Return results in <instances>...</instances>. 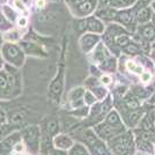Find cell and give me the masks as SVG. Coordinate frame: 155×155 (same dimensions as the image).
<instances>
[{
	"label": "cell",
	"instance_id": "30",
	"mask_svg": "<svg viewBox=\"0 0 155 155\" xmlns=\"http://www.w3.org/2000/svg\"><path fill=\"white\" fill-rule=\"evenodd\" d=\"M51 155H66L64 152H61V150H53L51 153Z\"/></svg>",
	"mask_w": 155,
	"mask_h": 155
},
{
	"label": "cell",
	"instance_id": "28",
	"mask_svg": "<svg viewBox=\"0 0 155 155\" xmlns=\"http://www.w3.org/2000/svg\"><path fill=\"white\" fill-rule=\"evenodd\" d=\"M19 25L21 27H25L27 25V20L25 19V18H22V19H20L19 20Z\"/></svg>",
	"mask_w": 155,
	"mask_h": 155
},
{
	"label": "cell",
	"instance_id": "16",
	"mask_svg": "<svg viewBox=\"0 0 155 155\" xmlns=\"http://www.w3.org/2000/svg\"><path fill=\"white\" fill-rule=\"evenodd\" d=\"M70 155H91L88 153V150L84 148V146H81V145H77V146H74L71 150V154Z\"/></svg>",
	"mask_w": 155,
	"mask_h": 155
},
{
	"label": "cell",
	"instance_id": "7",
	"mask_svg": "<svg viewBox=\"0 0 155 155\" xmlns=\"http://www.w3.org/2000/svg\"><path fill=\"white\" fill-rule=\"evenodd\" d=\"M54 143H56V146L60 149H68L73 146V141H72L71 138H68L67 136H64V134L57 137Z\"/></svg>",
	"mask_w": 155,
	"mask_h": 155
},
{
	"label": "cell",
	"instance_id": "2",
	"mask_svg": "<svg viewBox=\"0 0 155 155\" xmlns=\"http://www.w3.org/2000/svg\"><path fill=\"white\" fill-rule=\"evenodd\" d=\"M77 16H86L94 12L97 0H66Z\"/></svg>",
	"mask_w": 155,
	"mask_h": 155
},
{
	"label": "cell",
	"instance_id": "25",
	"mask_svg": "<svg viewBox=\"0 0 155 155\" xmlns=\"http://www.w3.org/2000/svg\"><path fill=\"white\" fill-rule=\"evenodd\" d=\"M101 81H102L103 84H109L111 82V78L109 75H103V77L101 78Z\"/></svg>",
	"mask_w": 155,
	"mask_h": 155
},
{
	"label": "cell",
	"instance_id": "8",
	"mask_svg": "<svg viewBox=\"0 0 155 155\" xmlns=\"http://www.w3.org/2000/svg\"><path fill=\"white\" fill-rule=\"evenodd\" d=\"M88 29L93 32H96V34H102L104 31V26L103 23L100 21V20L97 19H94V18H91V19H88Z\"/></svg>",
	"mask_w": 155,
	"mask_h": 155
},
{
	"label": "cell",
	"instance_id": "5",
	"mask_svg": "<svg viewBox=\"0 0 155 155\" xmlns=\"http://www.w3.org/2000/svg\"><path fill=\"white\" fill-rule=\"evenodd\" d=\"M105 123L110 125V126H112V127H115V129L124 130V125L122 123V119H120V117L118 115V112L115 111V110H111L108 114V116L105 118Z\"/></svg>",
	"mask_w": 155,
	"mask_h": 155
},
{
	"label": "cell",
	"instance_id": "22",
	"mask_svg": "<svg viewBox=\"0 0 155 155\" xmlns=\"http://www.w3.org/2000/svg\"><path fill=\"white\" fill-rule=\"evenodd\" d=\"M14 6L16 7L19 11H21V12H23L25 14H27L28 13V11H27V8L25 7V5L20 1V0H14Z\"/></svg>",
	"mask_w": 155,
	"mask_h": 155
},
{
	"label": "cell",
	"instance_id": "24",
	"mask_svg": "<svg viewBox=\"0 0 155 155\" xmlns=\"http://www.w3.org/2000/svg\"><path fill=\"white\" fill-rule=\"evenodd\" d=\"M150 80V73H141V81L142 82H148Z\"/></svg>",
	"mask_w": 155,
	"mask_h": 155
},
{
	"label": "cell",
	"instance_id": "6",
	"mask_svg": "<svg viewBox=\"0 0 155 155\" xmlns=\"http://www.w3.org/2000/svg\"><path fill=\"white\" fill-rule=\"evenodd\" d=\"M139 124L142 131H152L155 127V112L148 114Z\"/></svg>",
	"mask_w": 155,
	"mask_h": 155
},
{
	"label": "cell",
	"instance_id": "9",
	"mask_svg": "<svg viewBox=\"0 0 155 155\" xmlns=\"http://www.w3.org/2000/svg\"><path fill=\"white\" fill-rule=\"evenodd\" d=\"M137 147L138 149L142 152V153H146V154H154V146L153 143L149 141H143V140H138L137 141Z\"/></svg>",
	"mask_w": 155,
	"mask_h": 155
},
{
	"label": "cell",
	"instance_id": "20",
	"mask_svg": "<svg viewBox=\"0 0 155 155\" xmlns=\"http://www.w3.org/2000/svg\"><path fill=\"white\" fill-rule=\"evenodd\" d=\"M127 68H129L130 71H132L133 73H136V74H141L142 73V67L141 66H138L136 63H133V61H129L127 63Z\"/></svg>",
	"mask_w": 155,
	"mask_h": 155
},
{
	"label": "cell",
	"instance_id": "29",
	"mask_svg": "<svg viewBox=\"0 0 155 155\" xmlns=\"http://www.w3.org/2000/svg\"><path fill=\"white\" fill-rule=\"evenodd\" d=\"M15 150H16V152H21V150H23V145H22V143H18V145L15 146Z\"/></svg>",
	"mask_w": 155,
	"mask_h": 155
},
{
	"label": "cell",
	"instance_id": "12",
	"mask_svg": "<svg viewBox=\"0 0 155 155\" xmlns=\"http://www.w3.org/2000/svg\"><path fill=\"white\" fill-rule=\"evenodd\" d=\"M150 16H152L150 9L147 8V7H145V8H142L141 11H139V13H138V21L140 23H146V22H148L149 20H150Z\"/></svg>",
	"mask_w": 155,
	"mask_h": 155
},
{
	"label": "cell",
	"instance_id": "27",
	"mask_svg": "<svg viewBox=\"0 0 155 155\" xmlns=\"http://www.w3.org/2000/svg\"><path fill=\"white\" fill-rule=\"evenodd\" d=\"M0 87L1 88H5L6 87V80H5V78L0 77Z\"/></svg>",
	"mask_w": 155,
	"mask_h": 155
},
{
	"label": "cell",
	"instance_id": "26",
	"mask_svg": "<svg viewBox=\"0 0 155 155\" xmlns=\"http://www.w3.org/2000/svg\"><path fill=\"white\" fill-rule=\"evenodd\" d=\"M36 5H37V6H38L39 8H43V7L45 6V1H44V0H37Z\"/></svg>",
	"mask_w": 155,
	"mask_h": 155
},
{
	"label": "cell",
	"instance_id": "32",
	"mask_svg": "<svg viewBox=\"0 0 155 155\" xmlns=\"http://www.w3.org/2000/svg\"><path fill=\"white\" fill-rule=\"evenodd\" d=\"M152 6H153V8H154V9H155V1H154V2H153V4H152Z\"/></svg>",
	"mask_w": 155,
	"mask_h": 155
},
{
	"label": "cell",
	"instance_id": "10",
	"mask_svg": "<svg viewBox=\"0 0 155 155\" xmlns=\"http://www.w3.org/2000/svg\"><path fill=\"white\" fill-rule=\"evenodd\" d=\"M142 116H143V111H140V110L132 111L129 116V122L131 124V126H136V125H138V124L140 123Z\"/></svg>",
	"mask_w": 155,
	"mask_h": 155
},
{
	"label": "cell",
	"instance_id": "17",
	"mask_svg": "<svg viewBox=\"0 0 155 155\" xmlns=\"http://www.w3.org/2000/svg\"><path fill=\"white\" fill-rule=\"evenodd\" d=\"M116 44L122 48H125L130 44V38L127 35H118L116 37Z\"/></svg>",
	"mask_w": 155,
	"mask_h": 155
},
{
	"label": "cell",
	"instance_id": "4",
	"mask_svg": "<svg viewBox=\"0 0 155 155\" xmlns=\"http://www.w3.org/2000/svg\"><path fill=\"white\" fill-rule=\"evenodd\" d=\"M97 42H98V36L97 35L87 34V35H84L81 37V39H80V45H81V49L84 52H88L96 46Z\"/></svg>",
	"mask_w": 155,
	"mask_h": 155
},
{
	"label": "cell",
	"instance_id": "15",
	"mask_svg": "<svg viewBox=\"0 0 155 155\" xmlns=\"http://www.w3.org/2000/svg\"><path fill=\"white\" fill-rule=\"evenodd\" d=\"M139 140H143V141H149L152 142L154 140V133L153 132H150V131H141V132H139Z\"/></svg>",
	"mask_w": 155,
	"mask_h": 155
},
{
	"label": "cell",
	"instance_id": "23",
	"mask_svg": "<svg viewBox=\"0 0 155 155\" xmlns=\"http://www.w3.org/2000/svg\"><path fill=\"white\" fill-rule=\"evenodd\" d=\"M6 39H12V41H16L19 38V34L16 31H12V32H8L6 36H5Z\"/></svg>",
	"mask_w": 155,
	"mask_h": 155
},
{
	"label": "cell",
	"instance_id": "18",
	"mask_svg": "<svg viewBox=\"0 0 155 155\" xmlns=\"http://www.w3.org/2000/svg\"><path fill=\"white\" fill-rule=\"evenodd\" d=\"M140 51V49H139V46L137 45V44H129V45L125 46V49H124V52L125 53H127V54H137V53H139Z\"/></svg>",
	"mask_w": 155,
	"mask_h": 155
},
{
	"label": "cell",
	"instance_id": "1",
	"mask_svg": "<svg viewBox=\"0 0 155 155\" xmlns=\"http://www.w3.org/2000/svg\"><path fill=\"white\" fill-rule=\"evenodd\" d=\"M109 145L115 155H131L133 150V137L131 133L119 134L109 140Z\"/></svg>",
	"mask_w": 155,
	"mask_h": 155
},
{
	"label": "cell",
	"instance_id": "19",
	"mask_svg": "<svg viewBox=\"0 0 155 155\" xmlns=\"http://www.w3.org/2000/svg\"><path fill=\"white\" fill-rule=\"evenodd\" d=\"M94 96L100 98V100H103L104 96L107 95V89L103 88V87H95L94 88V91H93Z\"/></svg>",
	"mask_w": 155,
	"mask_h": 155
},
{
	"label": "cell",
	"instance_id": "14",
	"mask_svg": "<svg viewBox=\"0 0 155 155\" xmlns=\"http://www.w3.org/2000/svg\"><path fill=\"white\" fill-rule=\"evenodd\" d=\"M142 36L147 39L155 38V28L153 26H145L142 28Z\"/></svg>",
	"mask_w": 155,
	"mask_h": 155
},
{
	"label": "cell",
	"instance_id": "21",
	"mask_svg": "<svg viewBox=\"0 0 155 155\" xmlns=\"http://www.w3.org/2000/svg\"><path fill=\"white\" fill-rule=\"evenodd\" d=\"M84 102L86 104H94L96 102V97L94 96V94L91 91H86L84 93Z\"/></svg>",
	"mask_w": 155,
	"mask_h": 155
},
{
	"label": "cell",
	"instance_id": "13",
	"mask_svg": "<svg viewBox=\"0 0 155 155\" xmlns=\"http://www.w3.org/2000/svg\"><path fill=\"white\" fill-rule=\"evenodd\" d=\"M117 19L124 25H129L132 21V14L130 13L129 11H123V12H119L117 14Z\"/></svg>",
	"mask_w": 155,
	"mask_h": 155
},
{
	"label": "cell",
	"instance_id": "11",
	"mask_svg": "<svg viewBox=\"0 0 155 155\" xmlns=\"http://www.w3.org/2000/svg\"><path fill=\"white\" fill-rule=\"evenodd\" d=\"M124 103L126 105V108L129 110H132V111H134V110H138L140 108V103H139V101H138V98H136L134 96H132V95H130L125 98V101H124Z\"/></svg>",
	"mask_w": 155,
	"mask_h": 155
},
{
	"label": "cell",
	"instance_id": "3",
	"mask_svg": "<svg viewBox=\"0 0 155 155\" xmlns=\"http://www.w3.org/2000/svg\"><path fill=\"white\" fill-rule=\"evenodd\" d=\"M124 130H119V129H115L112 126L108 125L107 123H102L98 124L96 127H95V133L100 137L102 140L104 141H109L112 138L119 136Z\"/></svg>",
	"mask_w": 155,
	"mask_h": 155
},
{
	"label": "cell",
	"instance_id": "31",
	"mask_svg": "<svg viewBox=\"0 0 155 155\" xmlns=\"http://www.w3.org/2000/svg\"><path fill=\"white\" fill-rule=\"evenodd\" d=\"M137 155H150V154H146V153H142L141 152V153H138Z\"/></svg>",
	"mask_w": 155,
	"mask_h": 155
}]
</instances>
